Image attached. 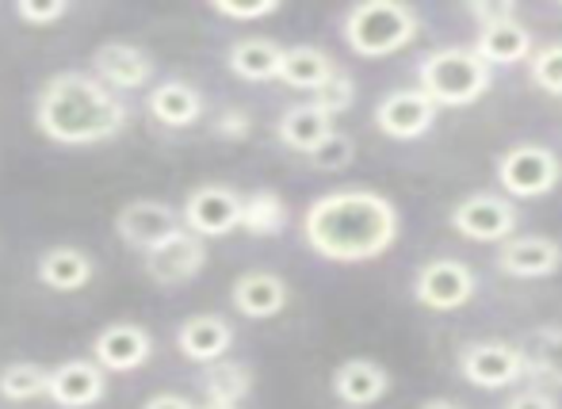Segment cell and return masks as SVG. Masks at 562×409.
I'll return each mask as SVG.
<instances>
[{
	"label": "cell",
	"mask_w": 562,
	"mask_h": 409,
	"mask_svg": "<svg viewBox=\"0 0 562 409\" xmlns=\"http://www.w3.org/2000/svg\"><path fill=\"white\" fill-rule=\"evenodd\" d=\"M142 409H195V402L184 395H177V390H161V395L146 398V406Z\"/></svg>",
	"instance_id": "cell-38"
},
{
	"label": "cell",
	"mask_w": 562,
	"mask_h": 409,
	"mask_svg": "<svg viewBox=\"0 0 562 409\" xmlns=\"http://www.w3.org/2000/svg\"><path fill=\"white\" fill-rule=\"evenodd\" d=\"M463 383L474 390H509L525 383V352L509 341H471L456 360Z\"/></svg>",
	"instance_id": "cell-7"
},
{
	"label": "cell",
	"mask_w": 562,
	"mask_h": 409,
	"mask_svg": "<svg viewBox=\"0 0 562 409\" xmlns=\"http://www.w3.org/2000/svg\"><path fill=\"white\" fill-rule=\"evenodd\" d=\"M195 409H241V406H211L207 402V406H195Z\"/></svg>",
	"instance_id": "cell-40"
},
{
	"label": "cell",
	"mask_w": 562,
	"mask_h": 409,
	"mask_svg": "<svg viewBox=\"0 0 562 409\" xmlns=\"http://www.w3.org/2000/svg\"><path fill=\"white\" fill-rule=\"evenodd\" d=\"M203 92L195 84L180 81V77H169V81H157L154 89L146 92V112L154 115L161 127L169 130H188L203 120Z\"/></svg>",
	"instance_id": "cell-20"
},
{
	"label": "cell",
	"mask_w": 562,
	"mask_h": 409,
	"mask_svg": "<svg viewBox=\"0 0 562 409\" xmlns=\"http://www.w3.org/2000/svg\"><path fill=\"white\" fill-rule=\"evenodd\" d=\"M494 264L513 280H548L562 269V246L548 234H520V238L502 241Z\"/></svg>",
	"instance_id": "cell-16"
},
{
	"label": "cell",
	"mask_w": 562,
	"mask_h": 409,
	"mask_svg": "<svg viewBox=\"0 0 562 409\" xmlns=\"http://www.w3.org/2000/svg\"><path fill=\"white\" fill-rule=\"evenodd\" d=\"M334 130H337L334 120H329L322 107H314L311 100H306V104H291L288 112L280 115V123H276V138H280L288 149H295V154L318 149Z\"/></svg>",
	"instance_id": "cell-25"
},
{
	"label": "cell",
	"mask_w": 562,
	"mask_h": 409,
	"mask_svg": "<svg viewBox=\"0 0 562 409\" xmlns=\"http://www.w3.org/2000/svg\"><path fill=\"white\" fill-rule=\"evenodd\" d=\"M525 352V379L540 390H562V326H540L528 333Z\"/></svg>",
	"instance_id": "cell-24"
},
{
	"label": "cell",
	"mask_w": 562,
	"mask_h": 409,
	"mask_svg": "<svg viewBox=\"0 0 562 409\" xmlns=\"http://www.w3.org/2000/svg\"><path fill=\"white\" fill-rule=\"evenodd\" d=\"M211 12L223 15V20L252 23V20H268V15L280 12V0H252V4H234V0H211Z\"/></svg>",
	"instance_id": "cell-34"
},
{
	"label": "cell",
	"mask_w": 562,
	"mask_h": 409,
	"mask_svg": "<svg viewBox=\"0 0 562 409\" xmlns=\"http://www.w3.org/2000/svg\"><path fill=\"white\" fill-rule=\"evenodd\" d=\"M467 15L482 27H494V23H509L517 20V4L513 0H471L467 4Z\"/></svg>",
	"instance_id": "cell-35"
},
{
	"label": "cell",
	"mask_w": 562,
	"mask_h": 409,
	"mask_svg": "<svg viewBox=\"0 0 562 409\" xmlns=\"http://www.w3.org/2000/svg\"><path fill=\"white\" fill-rule=\"evenodd\" d=\"M448 223L459 238L482 241V246H502V241L517 238L520 211H517V203L497 192H474L451 207Z\"/></svg>",
	"instance_id": "cell-6"
},
{
	"label": "cell",
	"mask_w": 562,
	"mask_h": 409,
	"mask_svg": "<svg viewBox=\"0 0 562 409\" xmlns=\"http://www.w3.org/2000/svg\"><path fill=\"white\" fill-rule=\"evenodd\" d=\"M15 15H20L27 27H50V23L69 15V0H20Z\"/></svg>",
	"instance_id": "cell-33"
},
{
	"label": "cell",
	"mask_w": 562,
	"mask_h": 409,
	"mask_svg": "<svg viewBox=\"0 0 562 409\" xmlns=\"http://www.w3.org/2000/svg\"><path fill=\"white\" fill-rule=\"evenodd\" d=\"M356 96H360V89H356L352 73H345V69H337V73L329 77V81L322 84L318 92H314L311 104H314V107H322V112H326L329 120H337V115L352 112Z\"/></svg>",
	"instance_id": "cell-30"
},
{
	"label": "cell",
	"mask_w": 562,
	"mask_h": 409,
	"mask_svg": "<svg viewBox=\"0 0 562 409\" xmlns=\"http://www.w3.org/2000/svg\"><path fill=\"white\" fill-rule=\"evenodd\" d=\"M471 50L479 54L490 69L517 66V61H528L536 54V38L520 20H509V23H494V27H482Z\"/></svg>",
	"instance_id": "cell-22"
},
{
	"label": "cell",
	"mask_w": 562,
	"mask_h": 409,
	"mask_svg": "<svg viewBox=\"0 0 562 409\" xmlns=\"http://www.w3.org/2000/svg\"><path fill=\"white\" fill-rule=\"evenodd\" d=\"M502 409H562V406H559V398L551 395V390L525 387V390H513V395L502 402Z\"/></svg>",
	"instance_id": "cell-37"
},
{
	"label": "cell",
	"mask_w": 562,
	"mask_h": 409,
	"mask_svg": "<svg viewBox=\"0 0 562 409\" xmlns=\"http://www.w3.org/2000/svg\"><path fill=\"white\" fill-rule=\"evenodd\" d=\"M180 230V211L165 200H131L115 215V238L134 253H149Z\"/></svg>",
	"instance_id": "cell-11"
},
{
	"label": "cell",
	"mask_w": 562,
	"mask_h": 409,
	"mask_svg": "<svg viewBox=\"0 0 562 409\" xmlns=\"http://www.w3.org/2000/svg\"><path fill=\"white\" fill-rule=\"evenodd\" d=\"M417 409H467V406H459V402H448V398H429V402H422Z\"/></svg>",
	"instance_id": "cell-39"
},
{
	"label": "cell",
	"mask_w": 562,
	"mask_h": 409,
	"mask_svg": "<svg viewBox=\"0 0 562 409\" xmlns=\"http://www.w3.org/2000/svg\"><path fill=\"white\" fill-rule=\"evenodd\" d=\"M437 112L440 107L422 89H394L375 104V127L394 141H414L429 135Z\"/></svg>",
	"instance_id": "cell-15"
},
{
	"label": "cell",
	"mask_w": 562,
	"mask_h": 409,
	"mask_svg": "<svg viewBox=\"0 0 562 409\" xmlns=\"http://www.w3.org/2000/svg\"><path fill=\"white\" fill-rule=\"evenodd\" d=\"M154 356V333L138 321H112L92 337V356L104 375H131Z\"/></svg>",
	"instance_id": "cell-12"
},
{
	"label": "cell",
	"mask_w": 562,
	"mask_h": 409,
	"mask_svg": "<svg viewBox=\"0 0 562 409\" xmlns=\"http://www.w3.org/2000/svg\"><path fill=\"white\" fill-rule=\"evenodd\" d=\"M528 69H532V81L540 84L548 96H562V43L540 46V50L528 58Z\"/></svg>",
	"instance_id": "cell-32"
},
{
	"label": "cell",
	"mask_w": 562,
	"mask_h": 409,
	"mask_svg": "<svg viewBox=\"0 0 562 409\" xmlns=\"http://www.w3.org/2000/svg\"><path fill=\"white\" fill-rule=\"evenodd\" d=\"M280 58H283V46L272 43V38H237L234 46L226 50V69L237 77V81H249V84H265L280 77Z\"/></svg>",
	"instance_id": "cell-23"
},
{
	"label": "cell",
	"mask_w": 562,
	"mask_h": 409,
	"mask_svg": "<svg viewBox=\"0 0 562 409\" xmlns=\"http://www.w3.org/2000/svg\"><path fill=\"white\" fill-rule=\"evenodd\" d=\"M494 177L502 184L505 200H540L551 195L562 180V157L540 141L509 146L494 164Z\"/></svg>",
	"instance_id": "cell-5"
},
{
	"label": "cell",
	"mask_w": 562,
	"mask_h": 409,
	"mask_svg": "<svg viewBox=\"0 0 562 409\" xmlns=\"http://www.w3.org/2000/svg\"><path fill=\"white\" fill-rule=\"evenodd\" d=\"M340 35H345L348 50L356 58L379 61L406 50L422 35V15L402 0H363V4H352L345 12Z\"/></svg>",
	"instance_id": "cell-3"
},
{
	"label": "cell",
	"mask_w": 562,
	"mask_h": 409,
	"mask_svg": "<svg viewBox=\"0 0 562 409\" xmlns=\"http://www.w3.org/2000/svg\"><path fill=\"white\" fill-rule=\"evenodd\" d=\"M234 349V326L223 314H192L177 326V352L192 364H215Z\"/></svg>",
	"instance_id": "cell-19"
},
{
	"label": "cell",
	"mask_w": 562,
	"mask_h": 409,
	"mask_svg": "<svg viewBox=\"0 0 562 409\" xmlns=\"http://www.w3.org/2000/svg\"><path fill=\"white\" fill-rule=\"evenodd\" d=\"M215 138L223 141H245L252 135V112H245V107H226V112H218L215 120Z\"/></svg>",
	"instance_id": "cell-36"
},
{
	"label": "cell",
	"mask_w": 562,
	"mask_h": 409,
	"mask_svg": "<svg viewBox=\"0 0 562 409\" xmlns=\"http://www.w3.org/2000/svg\"><path fill=\"white\" fill-rule=\"evenodd\" d=\"M146 275L161 287H180V283H192L195 275L207 269V241L188 234L180 226L172 238H165L161 246H154L149 253H142Z\"/></svg>",
	"instance_id": "cell-13"
},
{
	"label": "cell",
	"mask_w": 562,
	"mask_h": 409,
	"mask_svg": "<svg viewBox=\"0 0 562 409\" xmlns=\"http://www.w3.org/2000/svg\"><path fill=\"white\" fill-rule=\"evenodd\" d=\"M402 215L394 200L371 188H337L303 211V238L329 264H368L394 249Z\"/></svg>",
	"instance_id": "cell-1"
},
{
	"label": "cell",
	"mask_w": 562,
	"mask_h": 409,
	"mask_svg": "<svg viewBox=\"0 0 562 409\" xmlns=\"http://www.w3.org/2000/svg\"><path fill=\"white\" fill-rule=\"evenodd\" d=\"M252 383H257L252 367L245 360H229V356L207 364L200 375V390L211 406H241L252 395Z\"/></svg>",
	"instance_id": "cell-27"
},
{
	"label": "cell",
	"mask_w": 562,
	"mask_h": 409,
	"mask_svg": "<svg viewBox=\"0 0 562 409\" xmlns=\"http://www.w3.org/2000/svg\"><path fill=\"white\" fill-rule=\"evenodd\" d=\"M92 69L89 73L97 77L104 89H112L115 96L123 92H149L157 77V61L149 50L134 43H123V38H112V43H100L92 50Z\"/></svg>",
	"instance_id": "cell-9"
},
{
	"label": "cell",
	"mask_w": 562,
	"mask_h": 409,
	"mask_svg": "<svg viewBox=\"0 0 562 409\" xmlns=\"http://www.w3.org/2000/svg\"><path fill=\"white\" fill-rule=\"evenodd\" d=\"M104 395H108V375L89 356L61 360L46 375V398L58 409H92L104 402Z\"/></svg>",
	"instance_id": "cell-14"
},
{
	"label": "cell",
	"mask_w": 562,
	"mask_h": 409,
	"mask_svg": "<svg viewBox=\"0 0 562 409\" xmlns=\"http://www.w3.org/2000/svg\"><path fill=\"white\" fill-rule=\"evenodd\" d=\"M306 161H311V169H318V172H345L348 164L356 161V141L348 138L345 130H334L318 149L306 154Z\"/></svg>",
	"instance_id": "cell-31"
},
{
	"label": "cell",
	"mask_w": 562,
	"mask_h": 409,
	"mask_svg": "<svg viewBox=\"0 0 562 409\" xmlns=\"http://www.w3.org/2000/svg\"><path fill=\"white\" fill-rule=\"evenodd\" d=\"M46 375H50V367L35 364V360L4 364L0 367V398L4 402H35V398H46Z\"/></svg>",
	"instance_id": "cell-29"
},
{
	"label": "cell",
	"mask_w": 562,
	"mask_h": 409,
	"mask_svg": "<svg viewBox=\"0 0 562 409\" xmlns=\"http://www.w3.org/2000/svg\"><path fill=\"white\" fill-rule=\"evenodd\" d=\"M288 298H291L288 280H283L280 272H268V269L241 272L234 280V287H229V306L249 321L280 318V314L288 310Z\"/></svg>",
	"instance_id": "cell-17"
},
{
	"label": "cell",
	"mask_w": 562,
	"mask_h": 409,
	"mask_svg": "<svg viewBox=\"0 0 562 409\" xmlns=\"http://www.w3.org/2000/svg\"><path fill=\"white\" fill-rule=\"evenodd\" d=\"M180 226L195 238H226L241 226V192L229 184H200L180 207Z\"/></svg>",
	"instance_id": "cell-10"
},
{
	"label": "cell",
	"mask_w": 562,
	"mask_h": 409,
	"mask_svg": "<svg viewBox=\"0 0 562 409\" xmlns=\"http://www.w3.org/2000/svg\"><path fill=\"white\" fill-rule=\"evenodd\" d=\"M35 280L43 283L46 291H58V295H74V291H85L92 280H97V261H92L85 249L77 246H54L38 257L35 264Z\"/></svg>",
	"instance_id": "cell-21"
},
{
	"label": "cell",
	"mask_w": 562,
	"mask_h": 409,
	"mask_svg": "<svg viewBox=\"0 0 562 409\" xmlns=\"http://www.w3.org/2000/svg\"><path fill=\"white\" fill-rule=\"evenodd\" d=\"M126 123H131L126 100L104 89L89 69L54 73L35 96V127L54 146H100L123 135Z\"/></svg>",
	"instance_id": "cell-2"
},
{
	"label": "cell",
	"mask_w": 562,
	"mask_h": 409,
	"mask_svg": "<svg viewBox=\"0 0 562 409\" xmlns=\"http://www.w3.org/2000/svg\"><path fill=\"white\" fill-rule=\"evenodd\" d=\"M494 84V69L471 46H445L417 61V89L437 107H471Z\"/></svg>",
	"instance_id": "cell-4"
},
{
	"label": "cell",
	"mask_w": 562,
	"mask_h": 409,
	"mask_svg": "<svg viewBox=\"0 0 562 409\" xmlns=\"http://www.w3.org/2000/svg\"><path fill=\"white\" fill-rule=\"evenodd\" d=\"M479 295V275L467 261H456V257H437V261L422 264L414 275V298L425 310H459L471 298Z\"/></svg>",
	"instance_id": "cell-8"
},
{
	"label": "cell",
	"mask_w": 562,
	"mask_h": 409,
	"mask_svg": "<svg viewBox=\"0 0 562 409\" xmlns=\"http://www.w3.org/2000/svg\"><path fill=\"white\" fill-rule=\"evenodd\" d=\"M340 409H352V406H340Z\"/></svg>",
	"instance_id": "cell-41"
},
{
	"label": "cell",
	"mask_w": 562,
	"mask_h": 409,
	"mask_svg": "<svg viewBox=\"0 0 562 409\" xmlns=\"http://www.w3.org/2000/svg\"><path fill=\"white\" fill-rule=\"evenodd\" d=\"M291 223L288 200L272 188H257V192L241 195V226L237 230L252 234V238H276Z\"/></svg>",
	"instance_id": "cell-28"
},
{
	"label": "cell",
	"mask_w": 562,
	"mask_h": 409,
	"mask_svg": "<svg viewBox=\"0 0 562 409\" xmlns=\"http://www.w3.org/2000/svg\"><path fill=\"white\" fill-rule=\"evenodd\" d=\"M337 61L329 58L326 50H318V46H283V58H280V77L276 81H283L288 89H299V92H318L322 84L329 81V77L337 73Z\"/></svg>",
	"instance_id": "cell-26"
},
{
	"label": "cell",
	"mask_w": 562,
	"mask_h": 409,
	"mask_svg": "<svg viewBox=\"0 0 562 409\" xmlns=\"http://www.w3.org/2000/svg\"><path fill=\"white\" fill-rule=\"evenodd\" d=\"M391 387H394L391 372L371 356H348L340 360L334 372V395L340 398V406H352V409H371L375 402H383Z\"/></svg>",
	"instance_id": "cell-18"
}]
</instances>
